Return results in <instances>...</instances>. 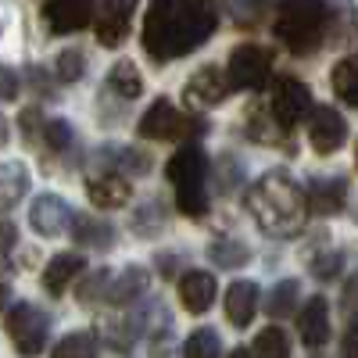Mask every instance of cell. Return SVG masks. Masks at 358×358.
<instances>
[{"mask_svg":"<svg viewBox=\"0 0 358 358\" xmlns=\"http://www.w3.org/2000/svg\"><path fill=\"white\" fill-rule=\"evenodd\" d=\"M215 25L219 15L212 0H151L143 18V50L155 65H169L212 40Z\"/></svg>","mask_w":358,"mask_h":358,"instance_id":"6da1fadb","label":"cell"},{"mask_svg":"<svg viewBox=\"0 0 358 358\" xmlns=\"http://www.w3.org/2000/svg\"><path fill=\"white\" fill-rule=\"evenodd\" d=\"M248 212H251V219L258 222L262 233L287 241V236L301 233L312 208H308V197L301 194V187H297L287 172L276 169V172H265L248 190Z\"/></svg>","mask_w":358,"mask_h":358,"instance_id":"7a4b0ae2","label":"cell"},{"mask_svg":"<svg viewBox=\"0 0 358 358\" xmlns=\"http://www.w3.org/2000/svg\"><path fill=\"white\" fill-rule=\"evenodd\" d=\"M326 18H330V4L326 0H280L273 33L294 54H312L326 36Z\"/></svg>","mask_w":358,"mask_h":358,"instance_id":"3957f363","label":"cell"},{"mask_svg":"<svg viewBox=\"0 0 358 358\" xmlns=\"http://www.w3.org/2000/svg\"><path fill=\"white\" fill-rule=\"evenodd\" d=\"M165 176H169V183L176 187V204H179V212L190 215V219L204 215V208H208V194H204L208 155L201 151V147H197V143H183V147H179V151L169 158Z\"/></svg>","mask_w":358,"mask_h":358,"instance_id":"277c9868","label":"cell"},{"mask_svg":"<svg viewBox=\"0 0 358 358\" xmlns=\"http://www.w3.org/2000/svg\"><path fill=\"white\" fill-rule=\"evenodd\" d=\"M4 326H8V337H11L15 351L25 355V358L40 355L50 341V315L36 305H15L8 312Z\"/></svg>","mask_w":358,"mask_h":358,"instance_id":"5b68a950","label":"cell"},{"mask_svg":"<svg viewBox=\"0 0 358 358\" xmlns=\"http://www.w3.org/2000/svg\"><path fill=\"white\" fill-rule=\"evenodd\" d=\"M201 129H204L201 122H190V115L176 111L172 101H165V97H158L136 122V133L143 140H187V136H197Z\"/></svg>","mask_w":358,"mask_h":358,"instance_id":"8992f818","label":"cell"},{"mask_svg":"<svg viewBox=\"0 0 358 358\" xmlns=\"http://www.w3.org/2000/svg\"><path fill=\"white\" fill-rule=\"evenodd\" d=\"M312 111H315L312 108V90L301 79H294V76H280L276 86H273V115H276V122L283 129H294L297 122H305Z\"/></svg>","mask_w":358,"mask_h":358,"instance_id":"52a82bcc","label":"cell"},{"mask_svg":"<svg viewBox=\"0 0 358 358\" xmlns=\"http://www.w3.org/2000/svg\"><path fill=\"white\" fill-rule=\"evenodd\" d=\"M268 69H273V54L258 43H241L229 54V83L236 90H262L268 83Z\"/></svg>","mask_w":358,"mask_h":358,"instance_id":"ba28073f","label":"cell"},{"mask_svg":"<svg viewBox=\"0 0 358 358\" xmlns=\"http://www.w3.org/2000/svg\"><path fill=\"white\" fill-rule=\"evenodd\" d=\"M97 18V0H47L43 4V22L54 36L79 33Z\"/></svg>","mask_w":358,"mask_h":358,"instance_id":"9c48e42d","label":"cell"},{"mask_svg":"<svg viewBox=\"0 0 358 358\" xmlns=\"http://www.w3.org/2000/svg\"><path fill=\"white\" fill-rule=\"evenodd\" d=\"M140 0H101L97 18H94V33L101 47H118L129 36V22L136 15Z\"/></svg>","mask_w":358,"mask_h":358,"instance_id":"30bf717a","label":"cell"},{"mask_svg":"<svg viewBox=\"0 0 358 358\" xmlns=\"http://www.w3.org/2000/svg\"><path fill=\"white\" fill-rule=\"evenodd\" d=\"M229 76H222L219 69H212V65H204V69H197L190 79H187V86H183V97L194 104V108H219L226 97H229Z\"/></svg>","mask_w":358,"mask_h":358,"instance_id":"8fae6325","label":"cell"},{"mask_svg":"<svg viewBox=\"0 0 358 358\" xmlns=\"http://www.w3.org/2000/svg\"><path fill=\"white\" fill-rule=\"evenodd\" d=\"M308 140L319 155H337L344 140H348V122L341 118V111L334 108H315L312 122H308Z\"/></svg>","mask_w":358,"mask_h":358,"instance_id":"7c38bea8","label":"cell"},{"mask_svg":"<svg viewBox=\"0 0 358 358\" xmlns=\"http://www.w3.org/2000/svg\"><path fill=\"white\" fill-rule=\"evenodd\" d=\"M72 212L69 204L57 197V194H40L33 204H29V222H33V229L40 236H62L69 226H72Z\"/></svg>","mask_w":358,"mask_h":358,"instance_id":"4fadbf2b","label":"cell"},{"mask_svg":"<svg viewBox=\"0 0 358 358\" xmlns=\"http://www.w3.org/2000/svg\"><path fill=\"white\" fill-rule=\"evenodd\" d=\"M348 204V179L344 176H319L308 183V208L315 215H341Z\"/></svg>","mask_w":358,"mask_h":358,"instance_id":"5bb4252c","label":"cell"},{"mask_svg":"<svg viewBox=\"0 0 358 358\" xmlns=\"http://www.w3.org/2000/svg\"><path fill=\"white\" fill-rule=\"evenodd\" d=\"M86 197L90 204L104 208V212H115V208H126V201L133 197V187L118 172H104V176L86 179Z\"/></svg>","mask_w":358,"mask_h":358,"instance_id":"9a60e30c","label":"cell"},{"mask_svg":"<svg viewBox=\"0 0 358 358\" xmlns=\"http://www.w3.org/2000/svg\"><path fill=\"white\" fill-rule=\"evenodd\" d=\"M215 290H219V287H215V276H212V273H201V268H194V273L179 276V301H183V308L194 312V315H201V312L212 308Z\"/></svg>","mask_w":358,"mask_h":358,"instance_id":"2e32d148","label":"cell"},{"mask_svg":"<svg viewBox=\"0 0 358 358\" xmlns=\"http://www.w3.org/2000/svg\"><path fill=\"white\" fill-rule=\"evenodd\" d=\"M297 334H301L305 348H322L330 341V305L326 297H312L297 315Z\"/></svg>","mask_w":358,"mask_h":358,"instance_id":"e0dca14e","label":"cell"},{"mask_svg":"<svg viewBox=\"0 0 358 358\" xmlns=\"http://www.w3.org/2000/svg\"><path fill=\"white\" fill-rule=\"evenodd\" d=\"M97 162L118 176H147L151 172V155L140 151V147H118V143H108L104 151L97 155Z\"/></svg>","mask_w":358,"mask_h":358,"instance_id":"ac0fdd59","label":"cell"},{"mask_svg":"<svg viewBox=\"0 0 358 358\" xmlns=\"http://www.w3.org/2000/svg\"><path fill=\"white\" fill-rule=\"evenodd\" d=\"M255 312H258V283L236 280V283L226 290V319L244 330V326H251Z\"/></svg>","mask_w":358,"mask_h":358,"instance_id":"d6986e66","label":"cell"},{"mask_svg":"<svg viewBox=\"0 0 358 358\" xmlns=\"http://www.w3.org/2000/svg\"><path fill=\"white\" fill-rule=\"evenodd\" d=\"M147 287H151V276H147V268L129 265L126 273L111 283V290H108V305H115V308H126V305L140 301V297L147 294Z\"/></svg>","mask_w":358,"mask_h":358,"instance_id":"ffe728a7","label":"cell"},{"mask_svg":"<svg viewBox=\"0 0 358 358\" xmlns=\"http://www.w3.org/2000/svg\"><path fill=\"white\" fill-rule=\"evenodd\" d=\"M72 241L83 248H94V251H108L115 244V226L94 215H76L72 219Z\"/></svg>","mask_w":358,"mask_h":358,"instance_id":"44dd1931","label":"cell"},{"mask_svg":"<svg viewBox=\"0 0 358 358\" xmlns=\"http://www.w3.org/2000/svg\"><path fill=\"white\" fill-rule=\"evenodd\" d=\"M79 273H83V258L62 251V255H54V258L47 262V268H43V287H47L54 297H62Z\"/></svg>","mask_w":358,"mask_h":358,"instance_id":"7402d4cb","label":"cell"},{"mask_svg":"<svg viewBox=\"0 0 358 358\" xmlns=\"http://www.w3.org/2000/svg\"><path fill=\"white\" fill-rule=\"evenodd\" d=\"M29 194V169L22 162L0 165V208H15Z\"/></svg>","mask_w":358,"mask_h":358,"instance_id":"603a6c76","label":"cell"},{"mask_svg":"<svg viewBox=\"0 0 358 358\" xmlns=\"http://www.w3.org/2000/svg\"><path fill=\"white\" fill-rule=\"evenodd\" d=\"M208 258H212L219 268H241L251 262V248L244 241H236V236H215V241H208Z\"/></svg>","mask_w":358,"mask_h":358,"instance_id":"cb8c5ba5","label":"cell"},{"mask_svg":"<svg viewBox=\"0 0 358 358\" xmlns=\"http://www.w3.org/2000/svg\"><path fill=\"white\" fill-rule=\"evenodd\" d=\"M283 126L276 122L273 108H262V104H251L248 108V136H255L258 143H283Z\"/></svg>","mask_w":358,"mask_h":358,"instance_id":"d4e9b609","label":"cell"},{"mask_svg":"<svg viewBox=\"0 0 358 358\" xmlns=\"http://www.w3.org/2000/svg\"><path fill=\"white\" fill-rule=\"evenodd\" d=\"M108 90H115L118 97L126 101H136L143 94V79H140V69L133 62H115L111 72H108Z\"/></svg>","mask_w":358,"mask_h":358,"instance_id":"484cf974","label":"cell"},{"mask_svg":"<svg viewBox=\"0 0 358 358\" xmlns=\"http://www.w3.org/2000/svg\"><path fill=\"white\" fill-rule=\"evenodd\" d=\"M297 294H301V283H297V280H280L273 290H268V297H265L268 319H287V315H294Z\"/></svg>","mask_w":358,"mask_h":358,"instance_id":"4316f807","label":"cell"},{"mask_svg":"<svg viewBox=\"0 0 358 358\" xmlns=\"http://www.w3.org/2000/svg\"><path fill=\"white\" fill-rule=\"evenodd\" d=\"M330 83H334V94H337V97H341L344 104L358 108V54L344 57V62H341V65L334 69Z\"/></svg>","mask_w":358,"mask_h":358,"instance_id":"83f0119b","label":"cell"},{"mask_svg":"<svg viewBox=\"0 0 358 358\" xmlns=\"http://www.w3.org/2000/svg\"><path fill=\"white\" fill-rule=\"evenodd\" d=\"M97 355H101V341L94 334H69L50 351V358H97Z\"/></svg>","mask_w":358,"mask_h":358,"instance_id":"f1b7e54d","label":"cell"},{"mask_svg":"<svg viewBox=\"0 0 358 358\" xmlns=\"http://www.w3.org/2000/svg\"><path fill=\"white\" fill-rule=\"evenodd\" d=\"M251 348H255L258 358H290V337L280 330V326H265Z\"/></svg>","mask_w":358,"mask_h":358,"instance_id":"f546056e","label":"cell"},{"mask_svg":"<svg viewBox=\"0 0 358 358\" xmlns=\"http://www.w3.org/2000/svg\"><path fill=\"white\" fill-rule=\"evenodd\" d=\"M183 358H222V341L215 330H194L183 341Z\"/></svg>","mask_w":358,"mask_h":358,"instance_id":"4dcf8cb0","label":"cell"},{"mask_svg":"<svg viewBox=\"0 0 358 358\" xmlns=\"http://www.w3.org/2000/svg\"><path fill=\"white\" fill-rule=\"evenodd\" d=\"M108 290H111V276H108V268H97V273H90L76 297H79V305H97V301H108Z\"/></svg>","mask_w":358,"mask_h":358,"instance_id":"1f68e13d","label":"cell"},{"mask_svg":"<svg viewBox=\"0 0 358 358\" xmlns=\"http://www.w3.org/2000/svg\"><path fill=\"white\" fill-rule=\"evenodd\" d=\"M140 315H129V319H115L111 326H108V344L115 348V351H129L133 348V341H136V334H140Z\"/></svg>","mask_w":358,"mask_h":358,"instance_id":"d6a6232c","label":"cell"},{"mask_svg":"<svg viewBox=\"0 0 358 358\" xmlns=\"http://www.w3.org/2000/svg\"><path fill=\"white\" fill-rule=\"evenodd\" d=\"M133 229H136V236H155L158 229H165V212H162V204L151 201L147 208H140V212L133 215Z\"/></svg>","mask_w":358,"mask_h":358,"instance_id":"836d02e7","label":"cell"},{"mask_svg":"<svg viewBox=\"0 0 358 358\" xmlns=\"http://www.w3.org/2000/svg\"><path fill=\"white\" fill-rule=\"evenodd\" d=\"M57 79L62 83H76V79H83V72H86V57H83V50H76V47H69V50H62L57 54Z\"/></svg>","mask_w":358,"mask_h":358,"instance_id":"e575fe53","label":"cell"},{"mask_svg":"<svg viewBox=\"0 0 358 358\" xmlns=\"http://www.w3.org/2000/svg\"><path fill=\"white\" fill-rule=\"evenodd\" d=\"M341 268H344V255H341V251H322V255L312 258V276H315L319 283H330Z\"/></svg>","mask_w":358,"mask_h":358,"instance_id":"d590c367","label":"cell"},{"mask_svg":"<svg viewBox=\"0 0 358 358\" xmlns=\"http://www.w3.org/2000/svg\"><path fill=\"white\" fill-rule=\"evenodd\" d=\"M43 143L50 147V151H69V147H72V129H69V122H62V118H47Z\"/></svg>","mask_w":358,"mask_h":358,"instance_id":"8d00e7d4","label":"cell"},{"mask_svg":"<svg viewBox=\"0 0 358 358\" xmlns=\"http://www.w3.org/2000/svg\"><path fill=\"white\" fill-rule=\"evenodd\" d=\"M215 172H219L215 176V190L219 194H229L236 183H241V165H236L233 158H219L215 162Z\"/></svg>","mask_w":358,"mask_h":358,"instance_id":"74e56055","label":"cell"},{"mask_svg":"<svg viewBox=\"0 0 358 358\" xmlns=\"http://www.w3.org/2000/svg\"><path fill=\"white\" fill-rule=\"evenodd\" d=\"M40 118H43V115H40L36 108H25L22 118H18V122H22V133H25L29 143H40V140H43V126H47V122H40Z\"/></svg>","mask_w":358,"mask_h":358,"instance_id":"f35d334b","label":"cell"},{"mask_svg":"<svg viewBox=\"0 0 358 358\" xmlns=\"http://www.w3.org/2000/svg\"><path fill=\"white\" fill-rule=\"evenodd\" d=\"M226 4H229V11L241 22H255L265 11V0H226Z\"/></svg>","mask_w":358,"mask_h":358,"instance_id":"ab89813d","label":"cell"},{"mask_svg":"<svg viewBox=\"0 0 358 358\" xmlns=\"http://www.w3.org/2000/svg\"><path fill=\"white\" fill-rule=\"evenodd\" d=\"M341 358H358V315L348 322V330L341 337Z\"/></svg>","mask_w":358,"mask_h":358,"instance_id":"60d3db41","label":"cell"},{"mask_svg":"<svg viewBox=\"0 0 358 358\" xmlns=\"http://www.w3.org/2000/svg\"><path fill=\"white\" fill-rule=\"evenodd\" d=\"M18 97V76L11 69H0V101H15Z\"/></svg>","mask_w":358,"mask_h":358,"instance_id":"b9f144b4","label":"cell"},{"mask_svg":"<svg viewBox=\"0 0 358 358\" xmlns=\"http://www.w3.org/2000/svg\"><path fill=\"white\" fill-rule=\"evenodd\" d=\"M15 241H18V229H15V222H8L4 215H0V251L8 255V248H15Z\"/></svg>","mask_w":358,"mask_h":358,"instance_id":"7bdbcfd3","label":"cell"},{"mask_svg":"<svg viewBox=\"0 0 358 358\" xmlns=\"http://www.w3.org/2000/svg\"><path fill=\"white\" fill-rule=\"evenodd\" d=\"M151 355H155V358H172V355H176L169 334H155V337H151Z\"/></svg>","mask_w":358,"mask_h":358,"instance_id":"ee69618b","label":"cell"},{"mask_svg":"<svg viewBox=\"0 0 358 358\" xmlns=\"http://www.w3.org/2000/svg\"><path fill=\"white\" fill-rule=\"evenodd\" d=\"M358 305V268H355V276L344 283V308H355Z\"/></svg>","mask_w":358,"mask_h":358,"instance_id":"f6af8a7d","label":"cell"},{"mask_svg":"<svg viewBox=\"0 0 358 358\" xmlns=\"http://www.w3.org/2000/svg\"><path fill=\"white\" fill-rule=\"evenodd\" d=\"M229 358H258V355H255V348H236Z\"/></svg>","mask_w":358,"mask_h":358,"instance_id":"bcb514c9","label":"cell"},{"mask_svg":"<svg viewBox=\"0 0 358 358\" xmlns=\"http://www.w3.org/2000/svg\"><path fill=\"white\" fill-rule=\"evenodd\" d=\"M4 143H8V118L0 115V147H4Z\"/></svg>","mask_w":358,"mask_h":358,"instance_id":"7dc6e473","label":"cell"},{"mask_svg":"<svg viewBox=\"0 0 358 358\" xmlns=\"http://www.w3.org/2000/svg\"><path fill=\"white\" fill-rule=\"evenodd\" d=\"M172 262H176V258H172V255H162V273H165V276H169V273H172Z\"/></svg>","mask_w":358,"mask_h":358,"instance_id":"c3c4849f","label":"cell"},{"mask_svg":"<svg viewBox=\"0 0 358 358\" xmlns=\"http://www.w3.org/2000/svg\"><path fill=\"white\" fill-rule=\"evenodd\" d=\"M4 308H8V287L0 283V312H4Z\"/></svg>","mask_w":358,"mask_h":358,"instance_id":"681fc988","label":"cell"},{"mask_svg":"<svg viewBox=\"0 0 358 358\" xmlns=\"http://www.w3.org/2000/svg\"><path fill=\"white\" fill-rule=\"evenodd\" d=\"M355 165H358V140H355Z\"/></svg>","mask_w":358,"mask_h":358,"instance_id":"f907efd6","label":"cell"}]
</instances>
